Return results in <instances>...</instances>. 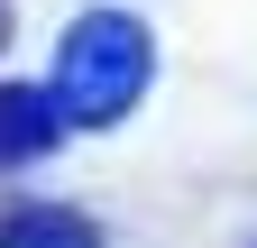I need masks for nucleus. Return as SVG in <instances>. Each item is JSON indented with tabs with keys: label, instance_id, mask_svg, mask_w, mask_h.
Returning <instances> with one entry per match:
<instances>
[{
	"label": "nucleus",
	"instance_id": "nucleus-1",
	"mask_svg": "<svg viewBox=\"0 0 257 248\" xmlns=\"http://www.w3.org/2000/svg\"><path fill=\"white\" fill-rule=\"evenodd\" d=\"M147 28L128 19V10H92L64 28V55H55V110H64V129H110V119L147 92Z\"/></svg>",
	"mask_w": 257,
	"mask_h": 248
},
{
	"label": "nucleus",
	"instance_id": "nucleus-3",
	"mask_svg": "<svg viewBox=\"0 0 257 248\" xmlns=\"http://www.w3.org/2000/svg\"><path fill=\"white\" fill-rule=\"evenodd\" d=\"M0 248H101V230L83 211H64V202H28V211L0 221Z\"/></svg>",
	"mask_w": 257,
	"mask_h": 248
},
{
	"label": "nucleus",
	"instance_id": "nucleus-2",
	"mask_svg": "<svg viewBox=\"0 0 257 248\" xmlns=\"http://www.w3.org/2000/svg\"><path fill=\"white\" fill-rule=\"evenodd\" d=\"M64 138V110L46 83H0V166H28Z\"/></svg>",
	"mask_w": 257,
	"mask_h": 248
}]
</instances>
